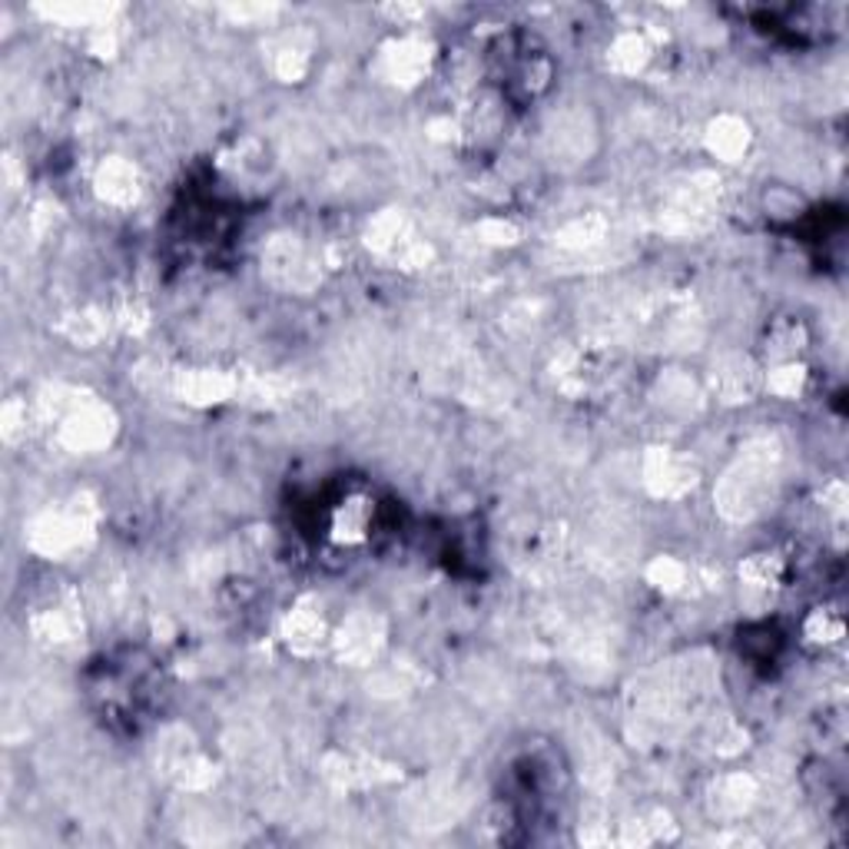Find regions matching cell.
Wrapping results in <instances>:
<instances>
[{
	"mask_svg": "<svg viewBox=\"0 0 849 849\" xmlns=\"http://www.w3.org/2000/svg\"><path fill=\"white\" fill-rule=\"evenodd\" d=\"M97 192L113 207H129L140 192V176L126 160H107L97 173Z\"/></svg>",
	"mask_w": 849,
	"mask_h": 849,
	"instance_id": "obj_2",
	"label": "cell"
},
{
	"mask_svg": "<svg viewBox=\"0 0 849 849\" xmlns=\"http://www.w3.org/2000/svg\"><path fill=\"white\" fill-rule=\"evenodd\" d=\"M325 627H322V617L309 608H299L289 614L286 621V640L292 644V650H299V654H312V650L319 647Z\"/></svg>",
	"mask_w": 849,
	"mask_h": 849,
	"instance_id": "obj_6",
	"label": "cell"
},
{
	"mask_svg": "<svg viewBox=\"0 0 849 849\" xmlns=\"http://www.w3.org/2000/svg\"><path fill=\"white\" fill-rule=\"evenodd\" d=\"M757 790L750 776H727L721 779V797H713V810L724 816H740L753 803Z\"/></svg>",
	"mask_w": 849,
	"mask_h": 849,
	"instance_id": "obj_7",
	"label": "cell"
},
{
	"mask_svg": "<svg viewBox=\"0 0 849 849\" xmlns=\"http://www.w3.org/2000/svg\"><path fill=\"white\" fill-rule=\"evenodd\" d=\"M110 432H113L110 412L103 405H93V402L74 405L67 412V419L60 422V441L71 451H93V448L110 441Z\"/></svg>",
	"mask_w": 849,
	"mask_h": 849,
	"instance_id": "obj_1",
	"label": "cell"
},
{
	"mask_svg": "<svg viewBox=\"0 0 849 849\" xmlns=\"http://www.w3.org/2000/svg\"><path fill=\"white\" fill-rule=\"evenodd\" d=\"M179 388H183V396H186L189 402H220V399H229L233 378L223 375V372H210V369H203V372H189V375H183Z\"/></svg>",
	"mask_w": 849,
	"mask_h": 849,
	"instance_id": "obj_5",
	"label": "cell"
},
{
	"mask_svg": "<svg viewBox=\"0 0 849 849\" xmlns=\"http://www.w3.org/2000/svg\"><path fill=\"white\" fill-rule=\"evenodd\" d=\"M747 143H750V129L744 120L737 116H721L710 123V134H707V147L713 157L721 160H737L747 153Z\"/></svg>",
	"mask_w": 849,
	"mask_h": 849,
	"instance_id": "obj_4",
	"label": "cell"
},
{
	"mask_svg": "<svg viewBox=\"0 0 849 849\" xmlns=\"http://www.w3.org/2000/svg\"><path fill=\"white\" fill-rule=\"evenodd\" d=\"M336 644H339V650H342V658H349V661H355V664L372 661L375 650H378V644H382L378 621H375V617H352V621L339 630Z\"/></svg>",
	"mask_w": 849,
	"mask_h": 849,
	"instance_id": "obj_3",
	"label": "cell"
}]
</instances>
